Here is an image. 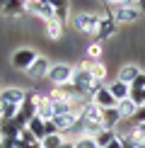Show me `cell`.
Returning a JSON list of instances; mask_svg holds the SVG:
<instances>
[{"label": "cell", "mask_w": 145, "mask_h": 148, "mask_svg": "<svg viewBox=\"0 0 145 148\" xmlns=\"http://www.w3.org/2000/svg\"><path fill=\"white\" fill-rule=\"evenodd\" d=\"M24 100H27V90H22V88L0 90V119H15Z\"/></svg>", "instance_id": "1"}, {"label": "cell", "mask_w": 145, "mask_h": 148, "mask_svg": "<svg viewBox=\"0 0 145 148\" xmlns=\"http://www.w3.org/2000/svg\"><path fill=\"white\" fill-rule=\"evenodd\" d=\"M99 22H102V15H97V12H77V15L70 17V24L77 32H82L87 36H94V39L99 34Z\"/></svg>", "instance_id": "2"}, {"label": "cell", "mask_w": 145, "mask_h": 148, "mask_svg": "<svg viewBox=\"0 0 145 148\" xmlns=\"http://www.w3.org/2000/svg\"><path fill=\"white\" fill-rule=\"evenodd\" d=\"M106 12L116 22H136V20L143 17V10L138 8L136 0H126V3H121V5H109Z\"/></svg>", "instance_id": "3"}, {"label": "cell", "mask_w": 145, "mask_h": 148, "mask_svg": "<svg viewBox=\"0 0 145 148\" xmlns=\"http://www.w3.org/2000/svg\"><path fill=\"white\" fill-rule=\"evenodd\" d=\"M72 73H75V66L70 63H51L46 80L51 83V88H65L72 83Z\"/></svg>", "instance_id": "4"}, {"label": "cell", "mask_w": 145, "mask_h": 148, "mask_svg": "<svg viewBox=\"0 0 145 148\" xmlns=\"http://www.w3.org/2000/svg\"><path fill=\"white\" fill-rule=\"evenodd\" d=\"M36 56H39V53H36L34 49H15L12 56H10V66L15 71H24V73H27L29 66L36 61Z\"/></svg>", "instance_id": "5"}, {"label": "cell", "mask_w": 145, "mask_h": 148, "mask_svg": "<svg viewBox=\"0 0 145 148\" xmlns=\"http://www.w3.org/2000/svg\"><path fill=\"white\" fill-rule=\"evenodd\" d=\"M53 124H56V129H58V134H63L65 138H70V134L75 131V126L80 124V114L77 112H72V114H58V116H53Z\"/></svg>", "instance_id": "6"}, {"label": "cell", "mask_w": 145, "mask_h": 148, "mask_svg": "<svg viewBox=\"0 0 145 148\" xmlns=\"http://www.w3.org/2000/svg\"><path fill=\"white\" fill-rule=\"evenodd\" d=\"M27 12L34 15V17H39V20H44V22L56 17V10H53L46 0H27Z\"/></svg>", "instance_id": "7"}, {"label": "cell", "mask_w": 145, "mask_h": 148, "mask_svg": "<svg viewBox=\"0 0 145 148\" xmlns=\"http://www.w3.org/2000/svg\"><path fill=\"white\" fill-rule=\"evenodd\" d=\"M48 71H51V61H48L46 56H36V61L29 66V71H27V78L34 80V83H39V80H46Z\"/></svg>", "instance_id": "8"}, {"label": "cell", "mask_w": 145, "mask_h": 148, "mask_svg": "<svg viewBox=\"0 0 145 148\" xmlns=\"http://www.w3.org/2000/svg\"><path fill=\"white\" fill-rule=\"evenodd\" d=\"M116 29H119V22L114 20L109 12H102V22H99V34H97V41L114 36V34H116Z\"/></svg>", "instance_id": "9"}, {"label": "cell", "mask_w": 145, "mask_h": 148, "mask_svg": "<svg viewBox=\"0 0 145 148\" xmlns=\"http://www.w3.org/2000/svg\"><path fill=\"white\" fill-rule=\"evenodd\" d=\"M92 102H94L99 109H111V107H116V100H114V95L109 92V88H106V85L97 88V92L92 95Z\"/></svg>", "instance_id": "10"}, {"label": "cell", "mask_w": 145, "mask_h": 148, "mask_svg": "<svg viewBox=\"0 0 145 148\" xmlns=\"http://www.w3.org/2000/svg\"><path fill=\"white\" fill-rule=\"evenodd\" d=\"M0 12H3V17H7V20H17L20 15L27 12V0H10Z\"/></svg>", "instance_id": "11"}, {"label": "cell", "mask_w": 145, "mask_h": 148, "mask_svg": "<svg viewBox=\"0 0 145 148\" xmlns=\"http://www.w3.org/2000/svg\"><path fill=\"white\" fill-rule=\"evenodd\" d=\"M106 88H109V92L114 95V100H116V102L126 100V97L131 95V85H128V83H123V80H119V78H116V80H111Z\"/></svg>", "instance_id": "12"}, {"label": "cell", "mask_w": 145, "mask_h": 148, "mask_svg": "<svg viewBox=\"0 0 145 148\" xmlns=\"http://www.w3.org/2000/svg\"><path fill=\"white\" fill-rule=\"evenodd\" d=\"M140 73H143V68H140V66H138V63H126V66H121V68H119V80H123V83H133V80H136L138 75H140Z\"/></svg>", "instance_id": "13"}, {"label": "cell", "mask_w": 145, "mask_h": 148, "mask_svg": "<svg viewBox=\"0 0 145 148\" xmlns=\"http://www.w3.org/2000/svg\"><path fill=\"white\" fill-rule=\"evenodd\" d=\"M22 126L15 119H3L0 121V138H20Z\"/></svg>", "instance_id": "14"}, {"label": "cell", "mask_w": 145, "mask_h": 148, "mask_svg": "<svg viewBox=\"0 0 145 148\" xmlns=\"http://www.w3.org/2000/svg\"><path fill=\"white\" fill-rule=\"evenodd\" d=\"M121 114L116 112V107H111V109H102V126L104 129H114L116 131V126L121 124Z\"/></svg>", "instance_id": "15"}, {"label": "cell", "mask_w": 145, "mask_h": 148, "mask_svg": "<svg viewBox=\"0 0 145 148\" xmlns=\"http://www.w3.org/2000/svg\"><path fill=\"white\" fill-rule=\"evenodd\" d=\"M116 112L121 114V119H133L136 116V112H138V104L131 100V97H126V100H121V102H116Z\"/></svg>", "instance_id": "16"}, {"label": "cell", "mask_w": 145, "mask_h": 148, "mask_svg": "<svg viewBox=\"0 0 145 148\" xmlns=\"http://www.w3.org/2000/svg\"><path fill=\"white\" fill-rule=\"evenodd\" d=\"M44 27H46V36L51 41H60V39H63V24H60L56 17L48 20V22H44Z\"/></svg>", "instance_id": "17"}, {"label": "cell", "mask_w": 145, "mask_h": 148, "mask_svg": "<svg viewBox=\"0 0 145 148\" xmlns=\"http://www.w3.org/2000/svg\"><path fill=\"white\" fill-rule=\"evenodd\" d=\"M27 129L34 134L39 141H44L46 138V121L44 119H39V116H34V119H29V124H27Z\"/></svg>", "instance_id": "18"}, {"label": "cell", "mask_w": 145, "mask_h": 148, "mask_svg": "<svg viewBox=\"0 0 145 148\" xmlns=\"http://www.w3.org/2000/svg\"><path fill=\"white\" fill-rule=\"evenodd\" d=\"M36 116H39V119H44V121H51L53 116H56V112H53V102L48 100V97L39 104V107H36Z\"/></svg>", "instance_id": "19"}, {"label": "cell", "mask_w": 145, "mask_h": 148, "mask_svg": "<svg viewBox=\"0 0 145 148\" xmlns=\"http://www.w3.org/2000/svg\"><path fill=\"white\" fill-rule=\"evenodd\" d=\"M114 138H116V131H114V129H102V131L94 136V141H97V148H106V146L111 143Z\"/></svg>", "instance_id": "20"}, {"label": "cell", "mask_w": 145, "mask_h": 148, "mask_svg": "<svg viewBox=\"0 0 145 148\" xmlns=\"http://www.w3.org/2000/svg\"><path fill=\"white\" fill-rule=\"evenodd\" d=\"M65 143V136L63 134H53V136H46L41 141V148H60Z\"/></svg>", "instance_id": "21"}, {"label": "cell", "mask_w": 145, "mask_h": 148, "mask_svg": "<svg viewBox=\"0 0 145 148\" xmlns=\"http://www.w3.org/2000/svg\"><path fill=\"white\" fill-rule=\"evenodd\" d=\"M94 75L97 83H104V78H106V66H104V61H94V66H92V71H89Z\"/></svg>", "instance_id": "22"}, {"label": "cell", "mask_w": 145, "mask_h": 148, "mask_svg": "<svg viewBox=\"0 0 145 148\" xmlns=\"http://www.w3.org/2000/svg\"><path fill=\"white\" fill-rule=\"evenodd\" d=\"M102 53H104V49H102L99 41H92V44L87 46V58H92V61H102Z\"/></svg>", "instance_id": "23"}, {"label": "cell", "mask_w": 145, "mask_h": 148, "mask_svg": "<svg viewBox=\"0 0 145 148\" xmlns=\"http://www.w3.org/2000/svg\"><path fill=\"white\" fill-rule=\"evenodd\" d=\"M17 141H22V143H29V146H36V143H41V141L36 138V136H34L32 131H29L27 126H24L22 131H20V138H17Z\"/></svg>", "instance_id": "24"}, {"label": "cell", "mask_w": 145, "mask_h": 148, "mask_svg": "<svg viewBox=\"0 0 145 148\" xmlns=\"http://www.w3.org/2000/svg\"><path fill=\"white\" fill-rule=\"evenodd\" d=\"M75 148H97V141L92 136H80L75 138Z\"/></svg>", "instance_id": "25"}, {"label": "cell", "mask_w": 145, "mask_h": 148, "mask_svg": "<svg viewBox=\"0 0 145 148\" xmlns=\"http://www.w3.org/2000/svg\"><path fill=\"white\" fill-rule=\"evenodd\" d=\"M140 90H145V71L131 83V92H140Z\"/></svg>", "instance_id": "26"}, {"label": "cell", "mask_w": 145, "mask_h": 148, "mask_svg": "<svg viewBox=\"0 0 145 148\" xmlns=\"http://www.w3.org/2000/svg\"><path fill=\"white\" fill-rule=\"evenodd\" d=\"M128 97L138 104V107H145V90H140V92H131Z\"/></svg>", "instance_id": "27"}, {"label": "cell", "mask_w": 145, "mask_h": 148, "mask_svg": "<svg viewBox=\"0 0 145 148\" xmlns=\"http://www.w3.org/2000/svg\"><path fill=\"white\" fill-rule=\"evenodd\" d=\"M131 124H145V107H138V112L131 119Z\"/></svg>", "instance_id": "28"}, {"label": "cell", "mask_w": 145, "mask_h": 148, "mask_svg": "<svg viewBox=\"0 0 145 148\" xmlns=\"http://www.w3.org/2000/svg\"><path fill=\"white\" fill-rule=\"evenodd\" d=\"M17 138H0V148H15Z\"/></svg>", "instance_id": "29"}, {"label": "cell", "mask_w": 145, "mask_h": 148, "mask_svg": "<svg viewBox=\"0 0 145 148\" xmlns=\"http://www.w3.org/2000/svg\"><path fill=\"white\" fill-rule=\"evenodd\" d=\"M48 5H51L53 10H58V8H65V5H68V0H46Z\"/></svg>", "instance_id": "30"}, {"label": "cell", "mask_w": 145, "mask_h": 148, "mask_svg": "<svg viewBox=\"0 0 145 148\" xmlns=\"http://www.w3.org/2000/svg\"><path fill=\"white\" fill-rule=\"evenodd\" d=\"M106 148H123V141L119 138V134H116V138H114V141H111V143H109Z\"/></svg>", "instance_id": "31"}, {"label": "cell", "mask_w": 145, "mask_h": 148, "mask_svg": "<svg viewBox=\"0 0 145 148\" xmlns=\"http://www.w3.org/2000/svg\"><path fill=\"white\" fill-rule=\"evenodd\" d=\"M15 148H41V143H36V146H29V143H22V141H17Z\"/></svg>", "instance_id": "32"}, {"label": "cell", "mask_w": 145, "mask_h": 148, "mask_svg": "<svg viewBox=\"0 0 145 148\" xmlns=\"http://www.w3.org/2000/svg\"><path fill=\"white\" fill-rule=\"evenodd\" d=\"M133 129H136L138 134H140V136L145 138V124H133Z\"/></svg>", "instance_id": "33"}, {"label": "cell", "mask_w": 145, "mask_h": 148, "mask_svg": "<svg viewBox=\"0 0 145 148\" xmlns=\"http://www.w3.org/2000/svg\"><path fill=\"white\" fill-rule=\"evenodd\" d=\"M60 148H75V141H72V138H65V143L60 146Z\"/></svg>", "instance_id": "34"}, {"label": "cell", "mask_w": 145, "mask_h": 148, "mask_svg": "<svg viewBox=\"0 0 145 148\" xmlns=\"http://www.w3.org/2000/svg\"><path fill=\"white\" fill-rule=\"evenodd\" d=\"M136 3H138V8H140V10H143V15H145V0H136Z\"/></svg>", "instance_id": "35"}, {"label": "cell", "mask_w": 145, "mask_h": 148, "mask_svg": "<svg viewBox=\"0 0 145 148\" xmlns=\"http://www.w3.org/2000/svg\"><path fill=\"white\" fill-rule=\"evenodd\" d=\"M7 3H10V0H0V10H3V8H5Z\"/></svg>", "instance_id": "36"}, {"label": "cell", "mask_w": 145, "mask_h": 148, "mask_svg": "<svg viewBox=\"0 0 145 148\" xmlns=\"http://www.w3.org/2000/svg\"><path fill=\"white\" fill-rule=\"evenodd\" d=\"M0 121H3V119H0Z\"/></svg>", "instance_id": "37"}]
</instances>
